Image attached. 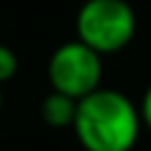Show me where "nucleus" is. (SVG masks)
Masks as SVG:
<instances>
[{"label": "nucleus", "instance_id": "nucleus-1", "mask_svg": "<svg viewBox=\"0 0 151 151\" xmlns=\"http://www.w3.org/2000/svg\"><path fill=\"white\" fill-rule=\"evenodd\" d=\"M72 130L85 151H133L143 122L138 106L125 93L98 88L77 101Z\"/></svg>", "mask_w": 151, "mask_h": 151}, {"label": "nucleus", "instance_id": "nucleus-2", "mask_svg": "<svg viewBox=\"0 0 151 151\" xmlns=\"http://www.w3.org/2000/svg\"><path fill=\"white\" fill-rule=\"evenodd\" d=\"M74 40L98 56H111L135 40L138 13L130 0H85L74 16Z\"/></svg>", "mask_w": 151, "mask_h": 151}, {"label": "nucleus", "instance_id": "nucleus-3", "mask_svg": "<svg viewBox=\"0 0 151 151\" xmlns=\"http://www.w3.org/2000/svg\"><path fill=\"white\" fill-rule=\"evenodd\" d=\"M104 56L82 45L80 40L61 42L48 58V82L50 90L69 96L74 101L90 96L101 88L104 80Z\"/></svg>", "mask_w": 151, "mask_h": 151}, {"label": "nucleus", "instance_id": "nucleus-4", "mask_svg": "<svg viewBox=\"0 0 151 151\" xmlns=\"http://www.w3.org/2000/svg\"><path fill=\"white\" fill-rule=\"evenodd\" d=\"M74 114H77V101L69 98V96H61L56 90H50L42 104H40V117L48 127H56V130H64V127H72L74 122Z\"/></svg>", "mask_w": 151, "mask_h": 151}, {"label": "nucleus", "instance_id": "nucleus-5", "mask_svg": "<svg viewBox=\"0 0 151 151\" xmlns=\"http://www.w3.org/2000/svg\"><path fill=\"white\" fill-rule=\"evenodd\" d=\"M16 72H19V56L13 53V48H8V45L0 42V85L8 82V80H13Z\"/></svg>", "mask_w": 151, "mask_h": 151}, {"label": "nucleus", "instance_id": "nucleus-6", "mask_svg": "<svg viewBox=\"0 0 151 151\" xmlns=\"http://www.w3.org/2000/svg\"><path fill=\"white\" fill-rule=\"evenodd\" d=\"M138 111H141L143 127L151 133V82H149V88L143 90V98H141V104H138Z\"/></svg>", "mask_w": 151, "mask_h": 151}, {"label": "nucleus", "instance_id": "nucleus-7", "mask_svg": "<svg viewBox=\"0 0 151 151\" xmlns=\"http://www.w3.org/2000/svg\"><path fill=\"white\" fill-rule=\"evenodd\" d=\"M0 111H3V85H0Z\"/></svg>", "mask_w": 151, "mask_h": 151}]
</instances>
